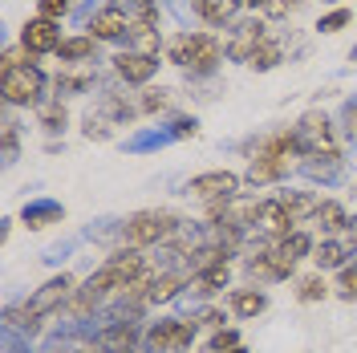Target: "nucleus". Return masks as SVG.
I'll return each mask as SVG.
<instances>
[{"label":"nucleus","mask_w":357,"mask_h":353,"mask_svg":"<svg viewBox=\"0 0 357 353\" xmlns=\"http://www.w3.org/2000/svg\"><path fill=\"white\" fill-rule=\"evenodd\" d=\"M138 276H146V256H142V248H118L110 260L73 292L69 313H73V317H86V313H93L110 292H122V288L130 285V280H138Z\"/></svg>","instance_id":"obj_1"},{"label":"nucleus","mask_w":357,"mask_h":353,"mask_svg":"<svg viewBox=\"0 0 357 353\" xmlns=\"http://www.w3.org/2000/svg\"><path fill=\"white\" fill-rule=\"evenodd\" d=\"M220 53H223V45L211 33H175L167 41V61L191 69V73H211L220 66Z\"/></svg>","instance_id":"obj_2"},{"label":"nucleus","mask_w":357,"mask_h":353,"mask_svg":"<svg viewBox=\"0 0 357 353\" xmlns=\"http://www.w3.org/2000/svg\"><path fill=\"white\" fill-rule=\"evenodd\" d=\"M69 301H73V280H69L66 272H61V276L45 280V285L37 288V292H33L29 301H24L21 309L8 313V321H13V325H24V329L33 333L41 317H49L53 309H61V305H69Z\"/></svg>","instance_id":"obj_3"},{"label":"nucleus","mask_w":357,"mask_h":353,"mask_svg":"<svg viewBox=\"0 0 357 353\" xmlns=\"http://www.w3.org/2000/svg\"><path fill=\"white\" fill-rule=\"evenodd\" d=\"M178 227H183V220L175 211L151 207V211H138L122 223V240H126V248H151V243H167Z\"/></svg>","instance_id":"obj_4"},{"label":"nucleus","mask_w":357,"mask_h":353,"mask_svg":"<svg viewBox=\"0 0 357 353\" xmlns=\"http://www.w3.org/2000/svg\"><path fill=\"white\" fill-rule=\"evenodd\" d=\"M0 93L8 106H41V93H45V77L37 66H24V69H8L0 77Z\"/></svg>","instance_id":"obj_5"},{"label":"nucleus","mask_w":357,"mask_h":353,"mask_svg":"<svg viewBox=\"0 0 357 353\" xmlns=\"http://www.w3.org/2000/svg\"><path fill=\"white\" fill-rule=\"evenodd\" d=\"M296 138H301V151L305 155H329L337 158V130L329 126V118L325 114L309 110L301 118V126H296Z\"/></svg>","instance_id":"obj_6"},{"label":"nucleus","mask_w":357,"mask_h":353,"mask_svg":"<svg viewBox=\"0 0 357 353\" xmlns=\"http://www.w3.org/2000/svg\"><path fill=\"white\" fill-rule=\"evenodd\" d=\"M191 341H195V321H178V317H167L146 333V345L155 353H187Z\"/></svg>","instance_id":"obj_7"},{"label":"nucleus","mask_w":357,"mask_h":353,"mask_svg":"<svg viewBox=\"0 0 357 353\" xmlns=\"http://www.w3.org/2000/svg\"><path fill=\"white\" fill-rule=\"evenodd\" d=\"M268 41V24L260 17H252V21H240L231 24V41H227V57H236V61H252V53Z\"/></svg>","instance_id":"obj_8"},{"label":"nucleus","mask_w":357,"mask_h":353,"mask_svg":"<svg viewBox=\"0 0 357 353\" xmlns=\"http://www.w3.org/2000/svg\"><path fill=\"white\" fill-rule=\"evenodd\" d=\"M187 195L203 199V203H211V199H231L240 195V175H231V171H207V175H195L187 183Z\"/></svg>","instance_id":"obj_9"},{"label":"nucleus","mask_w":357,"mask_h":353,"mask_svg":"<svg viewBox=\"0 0 357 353\" xmlns=\"http://www.w3.org/2000/svg\"><path fill=\"white\" fill-rule=\"evenodd\" d=\"M61 29H57V21H45V17H33V21H24L21 29V45L33 53V57H41V53H57L61 49Z\"/></svg>","instance_id":"obj_10"},{"label":"nucleus","mask_w":357,"mask_h":353,"mask_svg":"<svg viewBox=\"0 0 357 353\" xmlns=\"http://www.w3.org/2000/svg\"><path fill=\"white\" fill-rule=\"evenodd\" d=\"M114 73H118L126 86H146V82L158 73V57L138 53V49H126V53H118V57H114Z\"/></svg>","instance_id":"obj_11"},{"label":"nucleus","mask_w":357,"mask_h":353,"mask_svg":"<svg viewBox=\"0 0 357 353\" xmlns=\"http://www.w3.org/2000/svg\"><path fill=\"white\" fill-rule=\"evenodd\" d=\"M89 37H98V41H122V37H130V13L126 8H102V13H93V21H89Z\"/></svg>","instance_id":"obj_12"},{"label":"nucleus","mask_w":357,"mask_h":353,"mask_svg":"<svg viewBox=\"0 0 357 353\" xmlns=\"http://www.w3.org/2000/svg\"><path fill=\"white\" fill-rule=\"evenodd\" d=\"M138 345V325L134 321H110L98 333V350L102 353H134Z\"/></svg>","instance_id":"obj_13"},{"label":"nucleus","mask_w":357,"mask_h":353,"mask_svg":"<svg viewBox=\"0 0 357 353\" xmlns=\"http://www.w3.org/2000/svg\"><path fill=\"white\" fill-rule=\"evenodd\" d=\"M260 227H264V236H272V240H284V236L296 232L289 220V211H284V203H280V195L260 203Z\"/></svg>","instance_id":"obj_14"},{"label":"nucleus","mask_w":357,"mask_h":353,"mask_svg":"<svg viewBox=\"0 0 357 353\" xmlns=\"http://www.w3.org/2000/svg\"><path fill=\"white\" fill-rule=\"evenodd\" d=\"M289 171V163L284 158H272V155H264V151H256V158H252V167H248V183L252 187H264V183H276V179Z\"/></svg>","instance_id":"obj_15"},{"label":"nucleus","mask_w":357,"mask_h":353,"mask_svg":"<svg viewBox=\"0 0 357 353\" xmlns=\"http://www.w3.org/2000/svg\"><path fill=\"white\" fill-rule=\"evenodd\" d=\"M89 86H93V69H89V66H66L61 73H57V82H53L57 98H69V93H86Z\"/></svg>","instance_id":"obj_16"},{"label":"nucleus","mask_w":357,"mask_h":353,"mask_svg":"<svg viewBox=\"0 0 357 353\" xmlns=\"http://www.w3.org/2000/svg\"><path fill=\"white\" fill-rule=\"evenodd\" d=\"M93 49H98V37H89V33H77V37H66L61 49H57V57H61V66H82L93 57Z\"/></svg>","instance_id":"obj_17"},{"label":"nucleus","mask_w":357,"mask_h":353,"mask_svg":"<svg viewBox=\"0 0 357 353\" xmlns=\"http://www.w3.org/2000/svg\"><path fill=\"white\" fill-rule=\"evenodd\" d=\"M191 276H195V292H199V296H215L220 288H227V280H231V268H227V260H223V264L199 268V272H191Z\"/></svg>","instance_id":"obj_18"},{"label":"nucleus","mask_w":357,"mask_h":353,"mask_svg":"<svg viewBox=\"0 0 357 353\" xmlns=\"http://www.w3.org/2000/svg\"><path fill=\"white\" fill-rule=\"evenodd\" d=\"M280 203H284V211H289L292 223H305L317 216V207H321V199L312 195V191H289V195H280Z\"/></svg>","instance_id":"obj_19"},{"label":"nucleus","mask_w":357,"mask_h":353,"mask_svg":"<svg viewBox=\"0 0 357 353\" xmlns=\"http://www.w3.org/2000/svg\"><path fill=\"white\" fill-rule=\"evenodd\" d=\"M187 285V272H158L155 280H151V305H167V301H175L178 292Z\"/></svg>","instance_id":"obj_20"},{"label":"nucleus","mask_w":357,"mask_h":353,"mask_svg":"<svg viewBox=\"0 0 357 353\" xmlns=\"http://www.w3.org/2000/svg\"><path fill=\"white\" fill-rule=\"evenodd\" d=\"M240 4L244 0H195V8H199V17L207 24H227L240 13Z\"/></svg>","instance_id":"obj_21"},{"label":"nucleus","mask_w":357,"mask_h":353,"mask_svg":"<svg viewBox=\"0 0 357 353\" xmlns=\"http://www.w3.org/2000/svg\"><path fill=\"white\" fill-rule=\"evenodd\" d=\"M312 220L321 223V232H329V236H337L345 223H349V216H345V207L337 203V199H321V207H317V216Z\"/></svg>","instance_id":"obj_22"},{"label":"nucleus","mask_w":357,"mask_h":353,"mask_svg":"<svg viewBox=\"0 0 357 353\" xmlns=\"http://www.w3.org/2000/svg\"><path fill=\"white\" fill-rule=\"evenodd\" d=\"M231 309H236V317H256L268 309V296L256 288H240V292H231Z\"/></svg>","instance_id":"obj_23"},{"label":"nucleus","mask_w":357,"mask_h":353,"mask_svg":"<svg viewBox=\"0 0 357 353\" xmlns=\"http://www.w3.org/2000/svg\"><path fill=\"white\" fill-rule=\"evenodd\" d=\"M345 256H349L345 240H325L317 252H312V260H317V268H321V272H325V268H341V264H345Z\"/></svg>","instance_id":"obj_24"},{"label":"nucleus","mask_w":357,"mask_h":353,"mask_svg":"<svg viewBox=\"0 0 357 353\" xmlns=\"http://www.w3.org/2000/svg\"><path fill=\"white\" fill-rule=\"evenodd\" d=\"M276 248H280V256H289L292 264L296 260H305L312 252V236L309 232H292V236H284V240H276Z\"/></svg>","instance_id":"obj_25"},{"label":"nucleus","mask_w":357,"mask_h":353,"mask_svg":"<svg viewBox=\"0 0 357 353\" xmlns=\"http://www.w3.org/2000/svg\"><path fill=\"white\" fill-rule=\"evenodd\" d=\"M53 220H61V207H57V203H49V199L24 207V223H29V227H45V223H53Z\"/></svg>","instance_id":"obj_26"},{"label":"nucleus","mask_w":357,"mask_h":353,"mask_svg":"<svg viewBox=\"0 0 357 353\" xmlns=\"http://www.w3.org/2000/svg\"><path fill=\"white\" fill-rule=\"evenodd\" d=\"M37 118H41V126L49 134H57L66 126V106H61V98H53V102H41L37 106Z\"/></svg>","instance_id":"obj_27"},{"label":"nucleus","mask_w":357,"mask_h":353,"mask_svg":"<svg viewBox=\"0 0 357 353\" xmlns=\"http://www.w3.org/2000/svg\"><path fill=\"white\" fill-rule=\"evenodd\" d=\"M280 57H284V45H280V41H272V37H268V41L260 45L256 53H252V61H248V66H252V69H272L276 61H280Z\"/></svg>","instance_id":"obj_28"},{"label":"nucleus","mask_w":357,"mask_h":353,"mask_svg":"<svg viewBox=\"0 0 357 353\" xmlns=\"http://www.w3.org/2000/svg\"><path fill=\"white\" fill-rule=\"evenodd\" d=\"M296 296L305 301V305H312V301H325L329 296V285H325V276L317 272V276H305L301 285H296Z\"/></svg>","instance_id":"obj_29"},{"label":"nucleus","mask_w":357,"mask_h":353,"mask_svg":"<svg viewBox=\"0 0 357 353\" xmlns=\"http://www.w3.org/2000/svg\"><path fill=\"white\" fill-rule=\"evenodd\" d=\"M130 41H134L138 53H151V57H155V53H158V29H138V24H134Z\"/></svg>","instance_id":"obj_30"},{"label":"nucleus","mask_w":357,"mask_h":353,"mask_svg":"<svg viewBox=\"0 0 357 353\" xmlns=\"http://www.w3.org/2000/svg\"><path fill=\"white\" fill-rule=\"evenodd\" d=\"M106 114H110V118H118V122H130L134 114H138V102H126V98L110 93V98H106Z\"/></svg>","instance_id":"obj_31"},{"label":"nucleus","mask_w":357,"mask_h":353,"mask_svg":"<svg viewBox=\"0 0 357 353\" xmlns=\"http://www.w3.org/2000/svg\"><path fill=\"white\" fill-rule=\"evenodd\" d=\"M167 89H146L142 98H138V114H158V110H167Z\"/></svg>","instance_id":"obj_32"},{"label":"nucleus","mask_w":357,"mask_h":353,"mask_svg":"<svg viewBox=\"0 0 357 353\" xmlns=\"http://www.w3.org/2000/svg\"><path fill=\"white\" fill-rule=\"evenodd\" d=\"M236 345H240V333H236V329H220L215 337H211L207 353H231Z\"/></svg>","instance_id":"obj_33"},{"label":"nucleus","mask_w":357,"mask_h":353,"mask_svg":"<svg viewBox=\"0 0 357 353\" xmlns=\"http://www.w3.org/2000/svg\"><path fill=\"white\" fill-rule=\"evenodd\" d=\"M24 66H33V53H29L24 45H13V49H4V73H8V69H24Z\"/></svg>","instance_id":"obj_34"},{"label":"nucleus","mask_w":357,"mask_h":353,"mask_svg":"<svg viewBox=\"0 0 357 353\" xmlns=\"http://www.w3.org/2000/svg\"><path fill=\"white\" fill-rule=\"evenodd\" d=\"M349 21H354V13H349V8H333L329 17H321L317 29H321V33H337V29H345Z\"/></svg>","instance_id":"obj_35"},{"label":"nucleus","mask_w":357,"mask_h":353,"mask_svg":"<svg viewBox=\"0 0 357 353\" xmlns=\"http://www.w3.org/2000/svg\"><path fill=\"white\" fill-rule=\"evenodd\" d=\"M337 296H341V301H357V268H341V280H337Z\"/></svg>","instance_id":"obj_36"},{"label":"nucleus","mask_w":357,"mask_h":353,"mask_svg":"<svg viewBox=\"0 0 357 353\" xmlns=\"http://www.w3.org/2000/svg\"><path fill=\"white\" fill-rule=\"evenodd\" d=\"M13 163H17V122L4 118V167H13Z\"/></svg>","instance_id":"obj_37"},{"label":"nucleus","mask_w":357,"mask_h":353,"mask_svg":"<svg viewBox=\"0 0 357 353\" xmlns=\"http://www.w3.org/2000/svg\"><path fill=\"white\" fill-rule=\"evenodd\" d=\"M69 13V0H41L37 4V17H45V21H61Z\"/></svg>","instance_id":"obj_38"},{"label":"nucleus","mask_w":357,"mask_h":353,"mask_svg":"<svg viewBox=\"0 0 357 353\" xmlns=\"http://www.w3.org/2000/svg\"><path fill=\"white\" fill-rule=\"evenodd\" d=\"M305 171L312 179H333L337 175V158H325V163H305Z\"/></svg>","instance_id":"obj_39"},{"label":"nucleus","mask_w":357,"mask_h":353,"mask_svg":"<svg viewBox=\"0 0 357 353\" xmlns=\"http://www.w3.org/2000/svg\"><path fill=\"white\" fill-rule=\"evenodd\" d=\"M341 122H345V134L357 142V102H349V106L341 110Z\"/></svg>","instance_id":"obj_40"},{"label":"nucleus","mask_w":357,"mask_h":353,"mask_svg":"<svg viewBox=\"0 0 357 353\" xmlns=\"http://www.w3.org/2000/svg\"><path fill=\"white\" fill-rule=\"evenodd\" d=\"M86 138H110V126H106L102 118H93V114H89V118H86Z\"/></svg>","instance_id":"obj_41"},{"label":"nucleus","mask_w":357,"mask_h":353,"mask_svg":"<svg viewBox=\"0 0 357 353\" xmlns=\"http://www.w3.org/2000/svg\"><path fill=\"white\" fill-rule=\"evenodd\" d=\"M171 134H175V138H187V134H195V118H175Z\"/></svg>","instance_id":"obj_42"},{"label":"nucleus","mask_w":357,"mask_h":353,"mask_svg":"<svg viewBox=\"0 0 357 353\" xmlns=\"http://www.w3.org/2000/svg\"><path fill=\"white\" fill-rule=\"evenodd\" d=\"M199 321H203V325H215V329H223V313L220 309H203Z\"/></svg>","instance_id":"obj_43"},{"label":"nucleus","mask_w":357,"mask_h":353,"mask_svg":"<svg viewBox=\"0 0 357 353\" xmlns=\"http://www.w3.org/2000/svg\"><path fill=\"white\" fill-rule=\"evenodd\" d=\"M341 236H345V243H357V216L345 223V227H341Z\"/></svg>","instance_id":"obj_44"},{"label":"nucleus","mask_w":357,"mask_h":353,"mask_svg":"<svg viewBox=\"0 0 357 353\" xmlns=\"http://www.w3.org/2000/svg\"><path fill=\"white\" fill-rule=\"evenodd\" d=\"M244 4H248V8H264L268 0H244Z\"/></svg>","instance_id":"obj_45"},{"label":"nucleus","mask_w":357,"mask_h":353,"mask_svg":"<svg viewBox=\"0 0 357 353\" xmlns=\"http://www.w3.org/2000/svg\"><path fill=\"white\" fill-rule=\"evenodd\" d=\"M231 353H248V350H244V345H236V350H231Z\"/></svg>","instance_id":"obj_46"}]
</instances>
